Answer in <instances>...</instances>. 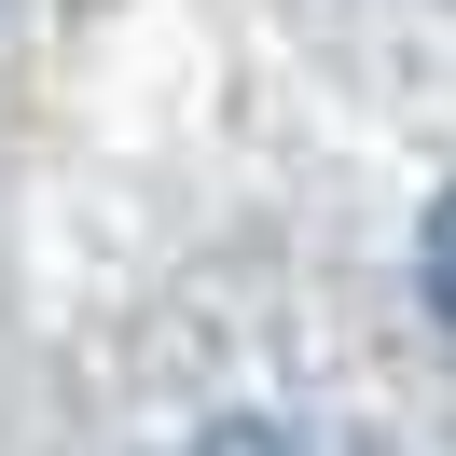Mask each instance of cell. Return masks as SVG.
<instances>
[{
  "label": "cell",
  "mask_w": 456,
  "mask_h": 456,
  "mask_svg": "<svg viewBox=\"0 0 456 456\" xmlns=\"http://www.w3.org/2000/svg\"><path fill=\"white\" fill-rule=\"evenodd\" d=\"M428 318H443V332H456V194L428 208Z\"/></svg>",
  "instance_id": "obj_1"
}]
</instances>
